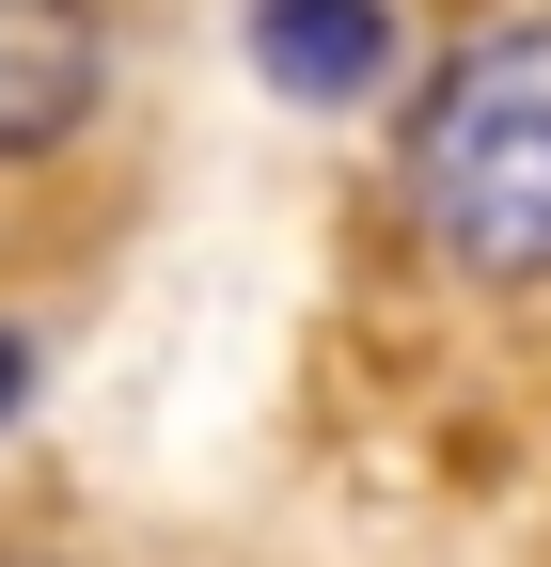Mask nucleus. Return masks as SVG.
I'll return each instance as SVG.
<instances>
[{"label":"nucleus","mask_w":551,"mask_h":567,"mask_svg":"<svg viewBox=\"0 0 551 567\" xmlns=\"http://www.w3.org/2000/svg\"><path fill=\"white\" fill-rule=\"evenodd\" d=\"M95 80H111L95 0H0V158L80 142V126H95Z\"/></svg>","instance_id":"2"},{"label":"nucleus","mask_w":551,"mask_h":567,"mask_svg":"<svg viewBox=\"0 0 551 567\" xmlns=\"http://www.w3.org/2000/svg\"><path fill=\"white\" fill-rule=\"evenodd\" d=\"M0 567H63V551H32V536H0Z\"/></svg>","instance_id":"5"},{"label":"nucleus","mask_w":551,"mask_h":567,"mask_svg":"<svg viewBox=\"0 0 551 567\" xmlns=\"http://www.w3.org/2000/svg\"><path fill=\"white\" fill-rule=\"evenodd\" d=\"M409 205L457 284H551V32H472L426 80Z\"/></svg>","instance_id":"1"},{"label":"nucleus","mask_w":551,"mask_h":567,"mask_svg":"<svg viewBox=\"0 0 551 567\" xmlns=\"http://www.w3.org/2000/svg\"><path fill=\"white\" fill-rule=\"evenodd\" d=\"M252 63L315 111H347L394 80V0H252Z\"/></svg>","instance_id":"3"},{"label":"nucleus","mask_w":551,"mask_h":567,"mask_svg":"<svg viewBox=\"0 0 551 567\" xmlns=\"http://www.w3.org/2000/svg\"><path fill=\"white\" fill-rule=\"evenodd\" d=\"M17 394H32V347H17V331H0V425H17Z\"/></svg>","instance_id":"4"}]
</instances>
